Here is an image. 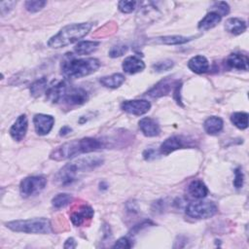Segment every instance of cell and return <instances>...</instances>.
<instances>
[{
  "label": "cell",
  "instance_id": "6da1fadb",
  "mask_svg": "<svg viewBox=\"0 0 249 249\" xmlns=\"http://www.w3.org/2000/svg\"><path fill=\"white\" fill-rule=\"evenodd\" d=\"M102 147L103 143L96 138L84 137L80 139H74L55 147L51 152L50 159L56 161L65 160L82 154L96 151Z\"/></svg>",
  "mask_w": 249,
  "mask_h": 249
},
{
  "label": "cell",
  "instance_id": "7a4b0ae2",
  "mask_svg": "<svg viewBox=\"0 0 249 249\" xmlns=\"http://www.w3.org/2000/svg\"><path fill=\"white\" fill-rule=\"evenodd\" d=\"M61 73L68 79H79L90 75L100 67V61L95 57L75 58L66 55L61 61Z\"/></svg>",
  "mask_w": 249,
  "mask_h": 249
},
{
  "label": "cell",
  "instance_id": "3957f363",
  "mask_svg": "<svg viewBox=\"0 0 249 249\" xmlns=\"http://www.w3.org/2000/svg\"><path fill=\"white\" fill-rule=\"evenodd\" d=\"M92 28L90 22L72 23L62 27L54 36L48 41V46L53 49H59L69 46L85 37Z\"/></svg>",
  "mask_w": 249,
  "mask_h": 249
},
{
  "label": "cell",
  "instance_id": "277c9868",
  "mask_svg": "<svg viewBox=\"0 0 249 249\" xmlns=\"http://www.w3.org/2000/svg\"><path fill=\"white\" fill-rule=\"evenodd\" d=\"M6 227L16 232L24 233H51L52 224L47 218H32L25 220H15L6 223Z\"/></svg>",
  "mask_w": 249,
  "mask_h": 249
},
{
  "label": "cell",
  "instance_id": "5b68a950",
  "mask_svg": "<svg viewBox=\"0 0 249 249\" xmlns=\"http://www.w3.org/2000/svg\"><path fill=\"white\" fill-rule=\"evenodd\" d=\"M218 212V207L213 201H194L187 205L186 214L195 219H207Z\"/></svg>",
  "mask_w": 249,
  "mask_h": 249
},
{
  "label": "cell",
  "instance_id": "8992f818",
  "mask_svg": "<svg viewBox=\"0 0 249 249\" xmlns=\"http://www.w3.org/2000/svg\"><path fill=\"white\" fill-rule=\"evenodd\" d=\"M47 185L46 177L42 175H32L25 177L19 184V192L23 197L38 195Z\"/></svg>",
  "mask_w": 249,
  "mask_h": 249
},
{
  "label": "cell",
  "instance_id": "52a82bcc",
  "mask_svg": "<svg viewBox=\"0 0 249 249\" xmlns=\"http://www.w3.org/2000/svg\"><path fill=\"white\" fill-rule=\"evenodd\" d=\"M79 171H81V169L76 160L68 162L63 167H61L59 171L56 173L54 181L58 186H68L76 180Z\"/></svg>",
  "mask_w": 249,
  "mask_h": 249
},
{
  "label": "cell",
  "instance_id": "ba28073f",
  "mask_svg": "<svg viewBox=\"0 0 249 249\" xmlns=\"http://www.w3.org/2000/svg\"><path fill=\"white\" fill-rule=\"evenodd\" d=\"M193 141L182 135H173L166 138L160 146L159 153L160 155H168L178 149L192 147Z\"/></svg>",
  "mask_w": 249,
  "mask_h": 249
},
{
  "label": "cell",
  "instance_id": "9c48e42d",
  "mask_svg": "<svg viewBox=\"0 0 249 249\" xmlns=\"http://www.w3.org/2000/svg\"><path fill=\"white\" fill-rule=\"evenodd\" d=\"M180 83L179 80L173 79L172 77H165L158 82L153 88L147 91V95L152 98H159L173 92L174 88Z\"/></svg>",
  "mask_w": 249,
  "mask_h": 249
},
{
  "label": "cell",
  "instance_id": "30bf717a",
  "mask_svg": "<svg viewBox=\"0 0 249 249\" xmlns=\"http://www.w3.org/2000/svg\"><path fill=\"white\" fill-rule=\"evenodd\" d=\"M89 99L88 92L82 88H67L61 103L68 106H77L82 105L87 102Z\"/></svg>",
  "mask_w": 249,
  "mask_h": 249
},
{
  "label": "cell",
  "instance_id": "8fae6325",
  "mask_svg": "<svg viewBox=\"0 0 249 249\" xmlns=\"http://www.w3.org/2000/svg\"><path fill=\"white\" fill-rule=\"evenodd\" d=\"M121 109L128 114L141 116L146 114L151 109V103L146 99L124 100L121 104Z\"/></svg>",
  "mask_w": 249,
  "mask_h": 249
},
{
  "label": "cell",
  "instance_id": "7c38bea8",
  "mask_svg": "<svg viewBox=\"0 0 249 249\" xmlns=\"http://www.w3.org/2000/svg\"><path fill=\"white\" fill-rule=\"evenodd\" d=\"M33 124L38 135H46L52 130L54 124V118L51 115L36 114L33 117Z\"/></svg>",
  "mask_w": 249,
  "mask_h": 249
},
{
  "label": "cell",
  "instance_id": "4fadbf2b",
  "mask_svg": "<svg viewBox=\"0 0 249 249\" xmlns=\"http://www.w3.org/2000/svg\"><path fill=\"white\" fill-rule=\"evenodd\" d=\"M67 84L64 81L53 82L46 90V96L52 103H61L63 95L67 89Z\"/></svg>",
  "mask_w": 249,
  "mask_h": 249
},
{
  "label": "cell",
  "instance_id": "5bb4252c",
  "mask_svg": "<svg viewBox=\"0 0 249 249\" xmlns=\"http://www.w3.org/2000/svg\"><path fill=\"white\" fill-rule=\"evenodd\" d=\"M93 209L87 204H82L78 206L77 210H74L70 215V220L75 227H80L86 220H90L93 217Z\"/></svg>",
  "mask_w": 249,
  "mask_h": 249
},
{
  "label": "cell",
  "instance_id": "9a60e30c",
  "mask_svg": "<svg viewBox=\"0 0 249 249\" xmlns=\"http://www.w3.org/2000/svg\"><path fill=\"white\" fill-rule=\"evenodd\" d=\"M27 128H28V120L26 115L23 114V115H20L16 120V122L11 126L9 132L11 137L14 140L21 141L27 132Z\"/></svg>",
  "mask_w": 249,
  "mask_h": 249
},
{
  "label": "cell",
  "instance_id": "2e32d148",
  "mask_svg": "<svg viewBox=\"0 0 249 249\" xmlns=\"http://www.w3.org/2000/svg\"><path fill=\"white\" fill-rule=\"evenodd\" d=\"M138 124L142 133L147 137H155L160 133V127L159 123L152 118H142L139 121Z\"/></svg>",
  "mask_w": 249,
  "mask_h": 249
},
{
  "label": "cell",
  "instance_id": "e0dca14e",
  "mask_svg": "<svg viewBox=\"0 0 249 249\" xmlns=\"http://www.w3.org/2000/svg\"><path fill=\"white\" fill-rule=\"evenodd\" d=\"M248 56L243 53H232L228 55L226 58V64L228 67L231 69H236V70H248Z\"/></svg>",
  "mask_w": 249,
  "mask_h": 249
},
{
  "label": "cell",
  "instance_id": "ac0fdd59",
  "mask_svg": "<svg viewBox=\"0 0 249 249\" xmlns=\"http://www.w3.org/2000/svg\"><path fill=\"white\" fill-rule=\"evenodd\" d=\"M123 70L127 74H136L145 69L144 61L136 56V55H129L124 58L122 64Z\"/></svg>",
  "mask_w": 249,
  "mask_h": 249
},
{
  "label": "cell",
  "instance_id": "d6986e66",
  "mask_svg": "<svg viewBox=\"0 0 249 249\" xmlns=\"http://www.w3.org/2000/svg\"><path fill=\"white\" fill-rule=\"evenodd\" d=\"M188 67L190 70L196 74H202L208 71L209 69V61L203 55H195L188 61Z\"/></svg>",
  "mask_w": 249,
  "mask_h": 249
},
{
  "label": "cell",
  "instance_id": "ffe728a7",
  "mask_svg": "<svg viewBox=\"0 0 249 249\" xmlns=\"http://www.w3.org/2000/svg\"><path fill=\"white\" fill-rule=\"evenodd\" d=\"M188 194L193 198L200 199L207 196L208 189L202 180L195 179L188 186Z\"/></svg>",
  "mask_w": 249,
  "mask_h": 249
},
{
  "label": "cell",
  "instance_id": "44dd1931",
  "mask_svg": "<svg viewBox=\"0 0 249 249\" xmlns=\"http://www.w3.org/2000/svg\"><path fill=\"white\" fill-rule=\"evenodd\" d=\"M222 19V17L215 11H211L207 13L202 19L198 22L197 28L201 31H206L208 29H211L215 27Z\"/></svg>",
  "mask_w": 249,
  "mask_h": 249
},
{
  "label": "cell",
  "instance_id": "7402d4cb",
  "mask_svg": "<svg viewBox=\"0 0 249 249\" xmlns=\"http://www.w3.org/2000/svg\"><path fill=\"white\" fill-rule=\"evenodd\" d=\"M247 28L245 20L239 18H231L225 22V29L232 35H240Z\"/></svg>",
  "mask_w": 249,
  "mask_h": 249
},
{
  "label": "cell",
  "instance_id": "603a6c76",
  "mask_svg": "<svg viewBox=\"0 0 249 249\" xmlns=\"http://www.w3.org/2000/svg\"><path fill=\"white\" fill-rule=\"evenodd\" d=\"M224 126V122L220 117L211 116L208 117L203 123V128L206 133L210 135H215L219 133Z\"/></svg>",
  "mask_w": 249,
  "mask_h": 249
},
{
  "label": "cell",
  "instance_id": "cb8c5ba5",
  "mask_svg": "<svg viewBox=\"0 0 249 249\" xmlns=\"http://www.w3.org/2000/svg\"><path fill=\"white\" fill-rule=\"evenodd\" d=\"M125 78L121 73H114L109 76H104L99 79V83L108 89H117L124 84Z\"/></svg>",
  "mask_w": 249,
  "mask_h": 249
},
{
  "label": "cell",
  "instance_id": "d4e9b609",
  "mask_svg": "<svg viewBox=\"0 0 249 249\" xmlns=\"http://www.w3.org/2000/svg\"><path fill=\"white\" fill-rule=\"evenodd\" d=\"M100 45L99 41H81L74 47V52L79 55L89 54L95 52Z\"/></svg>",
  "mask_w": 249,
  "mask_h": 249
},
{
  "label": "cell",
  "instance_id": "484cf974",
  "mask_svg": "<svg viewBox=\"0 0 249 249\" xmlns=\"http://www.w3.org/2000/svg\"><path fill=\"white\" fill-rule=\"evenodd\" d=\"M191 37H185L181 35H172V36H161L158 37L155 42L160 44H165V45H181L185 44L189 41H191Z\"/></svg>",
  "mask_w": 249,
  "mask_h": 249
},
{
  "label": "cell",
  "instance_id": "4316f807",
  "mask_svg": "<svg viewBox=\"0 0 249 249\" xmlns=\"http://www.w3.org/2000/svg\"><path fill=\"white\" fill-rule=\"evenodd\" d=\"M48 80L45 77H42L35 82H33L30 86V93L34 97L40 96L42 93H46L48 89Z\"/></svg>",
  "mask_w": 249,
  "mask_h": 249
},
{
  "label": "cell",
  "instance_id": "83f0119b",
  "mask_svg": "<svg viewBox=\"0 0 249 249\" xmlns=\"http://www.w3.org/2000/svg\"><path fill=\"white\" fill-rule=\"evenodd\" d=\"M231 121L239 129H245L248 127V114L245 112H235L231 114Z\"/></svg>",
  "mask_w": 249,
  "mask_h": 249
},
{
  "label": "cell",
  "instance_id": "f1b7e54d",
  "mask_svg": "<svg viewBox=\"0 0 249 249\" xmlns=\"http://www.w3.org/2000/svg\"><path fill=\"white\" fill-rule=\"evenodd\" d=\"M73 200V196L67 193H60L54 196L52 199V204L55 208H63L70 204Z\"/></svg>",
  "mask_w": 249,
  "mask_h": 249
},
{
  "label": "cell",
  "instance_id": "f546056e",
  "mask_svg": "<svg viewBox=\"0 0 249 249\" xmlns=\"http://www.w3.org/2000/svg\"><path fill=\"white\" fill-rule=\"evenodd\" d=\"M47 4L46 1H41V0H29V1H26L24 3V7L25 9L30 12V13H36V12H39L41 11L45 5Z\"/></svg>",
  "mask_w": 249,
  "mask_h": 249
},
{
  "label": "cell",
  "instance_id": "4dcf8cb0",
  "mask_svg": "<svg viewBox=\"0 0 249 249\" xmlns=\"http://www.w3.org/2000/svg\"><path fill=\"white\" fill-rule=\"evenodd\" d=\"M127 50H128V48H127L126 45L119 44V45L113 46V47L110 49L108 54H109L110 57L115 58V57H119V56L124 55V54L127 52Z\"/></svg>",
  "mask_w": 249,
  "mask_h": 249
},
{
  "label": "cell",
  "instance_id": "1f68e13d",
  "mask_svg": "<svg viewBox=\"0 0 249 249\" xmlns=\"http://www.w3.org/2000/svg\"><path fill=\"white\" fill-rule=\"evenodd\" d=\"M174 65V62L170 59H165V60H162V61H159V62H156L155 64H153V69L156 71V72H163V71H167L169 69H171Z\"/></svg>",
  "mask_w": 249,
  "mask_h": 249
},
{
  "label": "cell",
  "instance_id": "d6a6232c",
  "mask_svg": "<svg viewBox=\"0 0 249 249\" xmlns=\"http://www.w3.org/2000/svg\"><path fill=\"white\" fill-rule=\"evenodd\" d=\"M136 1H120L118 3L119 10L124 14H129L136 8Z\"/></svg>",
  "mask_w": 249,
  "mask_h": 249
},
{
  "label": "cell",
  "instance_id": "836d02e7",
  "mask_svg": "<svg viewBox=\"0 0 249 249\" xmlns=\"http://www.w3.org/2000/svg\"><path fill=\"white\" fill-rule=\"evenodd\" d=\"M212 8L214 9L215 12H217L221 17L226 16L230 13V6L228 5V3L224 2V1H219V2H215L212 6Z\"/></svg>",
  "mask_w": 249,
  "mask_h": 249
},
{
  "label": "cell",
  "instance_id": "e575fe53",
  "mask_svg": "<svg viewBox=\"0 0 249 249\" xmlns=\"http://www.w3.org/2000/svg\"><path fill=\"white\" fill-rule=\"evenodd\" d=\"M244 183V173L242 171V168L240 166L236 167L234 169V179H233V186L236 189L242 188Z\"/></svg>",
  "mask_w": 249,
  "mask_h": 249
},
{
  "label": "cell",
  "instance_id": "d590c367",
  "mask_svg": "<svg viewBox=\"0 0 249 249\" xmlns=\"http://www.w3.org/2000/svg\"><path fill=\"white\" fill-rule=\"evenodd\" d=\"M113 248H130L132 247V243L130 242V239L126 236L120 237L112 246Z\"/></svg>",
  "mask_w": 249,
  "mask_h": 249
},
{
  "label": "cell",
  "instance_id": "8d00e7d4",
  "mask_svg": "<svg viewBox=\"0 0 249 249\" xmlns=\"http://www.w3.org/2000/svg\"><path fill=\"white\" fill-rule=\"evenodd\" d=\"M149 225H153V223H152L151 221H149V220H145V221L141 222L140 224H137V225H135V226H134V227L131 229V232H133V234H135V233L139 232V231H140V230H142L143 228H146V227H148Z\"/></svg>",
  "mask_w": 249,
  "mask_h": 249
},
{
  "label": "cell",
  "instance_id": "74e56055",
  "mask_svg": "<svg viewBox=\"0 0 249 249\" xmlns=\"http://www.w3.org/2000/svg\"><path fill=\"white\" fill-rule=\"evenodd\" d=\"M157 156V152L154 149H147L143 152V157L146 160H151L156 159Z\"/></svg>",
  "mask_w": 249,
  "mask_h": 249
},
{
  "label": "cell",
  "instance_id": "f35d334b",
  "mask_svg": "<svg viewBox=\"0 0 249 249\" xmlns=\"http://www.w3.org/2000/svg\"><path fill=\"white\" fill-rule=\"evenodd\" d=\"M77 246V243L73 237H69L66 239L63 247L64 248H75Z\"/></svg>",
  "mask_w": 249,
  "mask_h": 249
},
{
  "label": "cell",
  "instance_id": "ab89813d",
  "mask_svg": "<svg viewBox=\"0 0 249 249\" xmlns=\"http://www.w3.org/2000/svg\"><path fill=\"white\" fill-rule=\"evenodd\" d=\"M71 130H72V128H71L70 126L64 125V126H62V127L60 128V130H59V135H60V136H65V135L69 134V132H71Z\"/></svg>",
  "mask_w": 249,
  "mask_h": 249
}]
</instances>
